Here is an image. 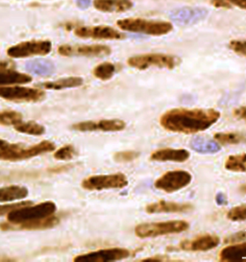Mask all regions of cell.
Returning a JSON list of instances; mask_svg holds the SVG:
<instances>
[{"label":"cell","mask_w":246,"mask_h":262,"mask_svg":"<svg viewBox=\"0 0 246 262\" xmlns=\"http://www.w3.org/2000/svg\"><path fill=\"white\" fill-rule=\"evenodd\" d=\"M57 206L54 202L47 201L38 205H29L17 208L8 213V222L12 224L33 222L47 218L55 214Z\"/></svg>","instance_id":"5"},{"label":"cell","mask_w":246,"mask_h":262,"mask_svg":"<svg viewBox=\"0 0 246 262\" xmlns=\"http://www.w3.org/2000/svg\"><path fill=\"white\" fill-rule=\"evenodd\" d=\"M29 205H32L31 201H23V202H18V203L10 204V205H2V206H0V216L7 215L8 213L12 212L15 209L23 208L25 206H29Z\"/></svg>","instance_id":"36"},{"label":"cell","mask_w":246,"mask_h":262,"mask_svg":"<svg viewBox=\"0 0 246 262\" xmlns=\"http://www.w3.org/2000/svg\"><path fill=\"white\" fill-rule=\"evenodd\" d=\"M228 47L234 53L246 57V39H232Z\"/></svg>","instance_id":"35"},{"label":"cell","mask_w":246,"mask_h":262,"mask_svg":"<svg viewBox=\"0 0 246 262\" xmlns=\"http://www.w3.org/2000/svg\"><path fill=\"white\" fill-rule=\"evenodd\" d=\"M84 84L83 78L71 76V77L63 78L52 82H46L39 84V86L50 91H61L66 89H74L79 88Z\"/></svg>","instance_id":"24"},{"label":"cell","mask_w":246,"mask_h":262,"mask_svg":"<svg viewBox=\"0 0 246 262\" xmlns=\"http://www.w3.org/2000/svg\"><path fill=\"white\" fill-rule=\"evenodd\" d=\"M128 185V179L123 173L108 175H93L86 178L81 186L89 191H101L107 189H121Z\"/></svg>","instance_id":"7"},{"label":"cell","mask_w":246,"mask_h":262,"mask_svg":"<svg viewBox=\"0 0 246 262\" xmlns=\"http://www.w3.org/2000/svg\"><path fill=\"white\" fill-rule=\"evenodd\" d=\"M209 15V10L204 7L184 6L174 9L169 13V17L173 24L179 26H192L204 20Z\"/></svg>","instance_id":"12"},{"label":"cell","mask_w":246,"mask_h":262,"mask_svg":"<svg viewBox=\"0 0 246 262\" xmlns=\"http://www.w3.org/2000/svg\"><path fill=\"white\" fill-rule=\"evenodd\" d=\"M239 190L246 195V184L240 185V186H239Z\"/></svg>","instance_id":"44"},{"label":"cell","mask_w":246,"mask_h":262,"mask_svg":"<svg viewBox=\"0 0 246 262\" xmlns=\"http://www.w3.org/2000/svg\"><path fill=\"white\" fill-rule=\"evenodd\" d=\"M116 72V67L112 62H105L100 63L92 71L93 76L101 81H108L114 77Z\"/></svg>","instance_id":"30"},{"label":"cell","mask_w":246,"mask_h":262,"mask_svg":"<svg viewBox=\"0 0 246 262\" xmlns=\"http://www.w3.org/2000/svg\"><path fill=\"white\" fill-rule=\"evenodd\" d=\"M55 144L49 140H44L39 143L28 147L7 143L0 149V161L22 162L40 155L51 153L55 150Z\"/></svg>","instance_id":"3"},{"label":"cell","mask_w":246,"mask_h":262,"mask_svg":"<svg viewBox=\"0 0 246 262\" xmlns=\"http://www.w3.org/2000/svg\"><path fill=\"white\" fill-rule=\"evenodd\" d=\"M46 97V93L34 88L6 85L0 86V98L16 103H34L42 101Z\"/></svg>","instance_id":"10"},{"label":"cell","mask_w":246,"mask_h":262,"mask_svg":"<svg viewBox=\"0 0 246 262\" xmlns=\"http://www.w3.org/2000/svg\"><path fill=\"white\" fill-rule=\"evenodd\" d=\"M15 130L20 134L29 136H43L46 133V128L36 121H20L14 126Z\"/></svg>","instance_id":"28"},{"label":"cell","mask_w":246,"mask_h":262,"mask_svg":"<svg viewBox=\"0 0 246 262\" xmlns=\"http://www.w3.org/2000/svg\"><path fill=\"white\" fill-rule=\"evenodd\" d=\"M190 229V224L184 220H169L165 222L138 224L135 233L138 238H155L162 235L176 234Z\"/></svg>","instance_id":"4"},{"label":"cell","mask_w":246,"mask_h":262,"mask_svg":"<svg viewBox=\"0 0 246 262\" xmlns=\"http://www.w3.org/2000/svg\"><path fill=\"white\" fill-rule=\"evenodd\" d=\"M244 257H246V242L225 247L219 253L220 261H238Z\"/></svg>","instance_id":"23"},{"label":"cell","mask_w":246,"mask_h":262,"mask_svg":"<svg viewBox=\"0 0 246 262\" xmlns=\"http://www.w3.org/2000/svg\"><path fill=\"white\" fill-rule=\"evenodd\" d=\"M180 62V59L176 56L165 53L134 55L127 60V63L130 68L138 70H148L150 68L173 70Z\"/></svg>","instance_id":"6"},{"label":"cell","mask_w":246,"mask_h":262,"mask_svg":"<svg viewBox=\"0 0 246 262\" xmlns=\"http://www.w3.org/2000/svg\"><path fill=\"white\" fill-rule=\"evenodd\" d=\"M211 4L215 8L230 9L232 7L228 0H211Z\"/></svg>","instance_id":"38"},{"label":"cell","mask_w":246,"mask_h":262,"mask_svg":"<svg viewBox=\"0 0 246 262\" xmlns=\"http://www.w3.org/2000/svg\"><path fill=\"white\" fill-rule=\"evenodd\" d=\"M140 153L138 151H133V150H128V151H120L116 152L114 155V161L119 163H128V162H134L137 159L139 158Z\"/></svg>","instance_id":"33"},{"label":"cell","mask_w":246,"mask_h":262,"mask_svg":"<svg viewBox=\"0 0 246 262\" xmlns=\"http://www.w3.org/2000/svg\"><path fill=\"white\" fill-rule=\"evenodd\" d=\"M126 128V123L121 119H102L97 121H82L71 126L77 132H120Z\"/></svg>","instance_id":"15"},{"label":"cell","mask_w":246,"mask_h":262,"mask_svg":"<svg viewBox=\"0 0 246 262\" xmlns=\"http://www.w3.org/2000/svg\"><path fill=\"white\" fill-rule=\"evenodd\" d=\"M60 223V218L52 215L33 222L25 223L12 224L10 222H3L0 224V230L2 231H43L48 230L56 227Z\"/></svg>","instance_id":"16"},{"label":"cell","mask_w":246,"mask_h":262,"mask_svg":"<svg viewBox=\"0 0 246 262\" xmlns=\"http://www.w3.org/2000/svg\"><path fill=\"white\" fill-rule=\"evenodd\" d=\"M215 200L217 206H225V205H227V204H228L227 197H226V195H225L223 192L216 193Z\"/></svg>","instance_id":"40"},{"label":"cell","mask_w":246,"mask_h":262,"mask_svg":"<svg viewBox=\"0 0 246 262\" xmlns=\"http://www.w3.org/2000/svg\"><path fill=\"white\" fill-rule=\"evenodd\" d=\"M52 50V43L46 39L27 40L9 47L7 54L13 59H23L33 56H46Z\"/></svg>","instance_id":"9"},{"label":"cell","mask_w":246,"mask_h":262,"mask_svg":"<svg viewBox=\"0 0 246 262\" xmlns=\"http://www.w3.org/2000/svg\"><path fill=\"white\" fill-rule=\"evenodd\" d=\"M58 53L63 57H105L112 49L104 45H63L58 47Z\"/></svg>","instance_id":"11"},{"label":"cell","mask_w":246,"mask_h":262,"mask_svg":"<svg viewBox=\"0 0 246 262\" xmlns=\"http://www.w3.org/2000/svg\"><path fill=\"white\" fill-rule=\"evenodd\" d=\"M76 5L81 10H87L92 5V0H76Z\"/></svg>","instance_id":"41"},{"label":"cell","mask_w":246,"mask_h":262,"mask_svg":"<svg viewBox=\"0 0 246 262\" xmlns=\"http://www.w3.org/2000/svg\"><path fill=\"white\" fill-rule=\"evenodd\" d=\"M190 152L186 149L165 148L154 151L150 156V160L159 162H184L190 159Z\"/></svg>","instance_id":"19"},{"label":"cell","mask_w":246,"mask_h":262,"mask_svg":"<svg viewBox=\"0 0 246 262\" xmlns=\"http://www.w3.org/2000/svg\"><path fill=\"white\" fill-rule=\"evenodd\" d=\"M116 25L122 31L146 35L151 37H161L173 30V25L165 20H149L139 17L123 18L116 21Z\"/></svg>","instance_id":"2"},{"label":"cell","mask_w":246,"mask_h":262,"mask_svg":"<svg viewBox=\"0 0 246 262\" xmlns=\"http://www.w3.org/2000/svg\"><path fill=\"white\" fill-rule=\"evenodd\" d=\"M32 82V77L28 74L15 71L14 68L0 69V86L11 85H22Z\"/></svg>","instance_id":"21"},{"label":"cell","mask_w":246,"mask_h":262,"mask_svg":"<svg viewBox=\"0 0 246 262\" xmlns=\"http://www.w3.org/2000/svg\"><path fill=\"white\" fill-rule=\"evenodd\" d=\"M163 259L159 256H155V257H148V258H145L144 261H162Z\"/></svg>","instance_id":"43"},{"label":"cell","mask_w":246,"mask_h":262,"mask_svg":"<svg viewBox=\"0 0 246 262\" xmlns=\"http://www.w3.org/2000/svg\"><path fill=\"white\" fill-rule=\"evenodd\" d=\"M214 139L220 145H237L246 143V134L238 132L216 133L214 136Z\"/></svg>","instance_id":"27"},{"label":"cell","mask_w":246,"mask_h":262,"mask_svg":"<svg viewBox=\"0 0 246 262\" xmlns=\"http://www.w3.org/2000/svg\"><path fill=\"white\" fill-rule=\"evenodd\" d=\"M77 155L75 147L71 144H67L65 146L61 147L54 153V158L57 161H70Z\"/></svg>","instance_id":"32"},{"label":"cell","mask_w":246,"mask_h":262,"mask_svg":"<svg viewBox=\"0 0 246 262\" xmlns=\"http://www.w3.org/2000/svg\"><path fill=\"white\" fill-rule=\"evenodd\" d=\"M26 70L38 76H50L55 72V66L48 60H34L27 62Z\"/></svg>","instance_id":"26"},{"label":"cell","mask_w":246,"mask_h":262,"mask_svg":"<svg viewBox=\"0 0 246 262\" xmlns=\"http://www.w3.org/2000/svg\"><path fill=\"white\" fill-rule=\"evenodd\" d=\"M8 142L6 140H3V139H0V149L2 148V147L4 146V145H6Z\"/></svg>","instance_id":"45"},{"label":"cell","mask_w":246,"mask_h":262,"mask_svg":"<svg viewBox=\"0 0 246 262\" xmlns=\"http://www.w3.org/2000/svg\"><path fill=\"white\" fill-rule=\"evenodd\" d=\"M227 218L232 222L246 221V205H240L231 208L227 213Z\"/></svg>","instance_id":"34"},{"label":"cell","mask_w":246,"mask_h":262,"mask_svg":"<svg viewBox=\"0 0 246 262\" xmlns=\"http://www.w3.org/2000/svg\"><path fill=\"white\" fill-rule=\"evenodd\" d=\"M193 206L189 203H175L161 200L149 204L146 207V211L148 214L156 213H184L192 211Z\"/></svg>","instance_id":"18"},{"label":"cell","mask_w":246,"mask_h":262,"mask_svg":"<svg viewBox=\"0 0 246 262\" xmlns=\"http://www.w3.org/2000/svg\"><path fill=\"white\" fill-rule=\"evenodd\" d=\"M23 121V115L15 111H1L0 125L1 126H15Z\"/></svg>","instance_id":"31"},{"label":"cell","mask_w":246,"mask_h":262,"mask_svg":"<svg viewBox=\"0 0 246 262\" xmlns=\"http://www.w3.org/2000/svg\"><path fill=\"white\" fill-rule=\"evenodd\" d=\"M220 239L214 234H201L180 243V249L186 252H207L219 245Z\"/></svg>","instance_id":"17"},{"label":"cell","mask_w":246,"mask_h":262,"mask_svg":"<svg viewBox=\"0 0 246 262\" xmlns=\"http://www.w3.org/2000/svg\"><path fill=\"white\" fill-rule=\"evenodd\" d=\"M233 115L238 118L239 120H243L246 121V106H242V107H238V108L234 110Z\"/></svg>","instance_id":"39"},{"label":"cell","mask_w":246,"mask_h":262,"mask_svg":"<svg viewBox=\"0 0 246 262\" xmlns=\"http://www.w3.org/2000/svg\"><path fill=\"white\" fill-rule=\"evenodd\" d=\"M192 181V174L188 171L173 170L168 171L158 178L154 183V186L158 190L170 194L184 189Z\"/></svg>","instance_id":"8"},{"label":"cell","mask_w":246,"mask_h":262,"mask_svg":"<svg viewBox=\"0 0 246 262\" xmlns=\"http://www.w3.org/2000/svg\"><path fill=\"white\" fill-rule=\"evenodd\" d=\"M29 191L25 186L10 185L0 188V203L22 200L28 196Z\"/></svg>","instance_id":"25"},{"label":"cell","mask_w":246,"mask_h":262,"mask_svg":"<svg viewBox=\"0 0 246 262\" xmlns=\"http://www.w3.org/2000/svg\"><path fill=\"white\" fill-rule=\"evenodd\" d=\"M74 34L81 39H109L120 40L125 39V35L113 27L105 25L80 26L74 30Z\"/></svg>","instance_id":"14"},{"label":"cell","mask_w":246,"mask_h":262,"mask_svg":"<svg viewBox=\"0 0 246 262\" xmlns=\"http://www.w3.org/2000/svg\"><path fill=\"white\" fill-rule=\"evenodd\" d=\"M220 118L215 108H176L169 110L160 117V125L166 131L192 135L206 131Z\"/></svg>","instance_id":"1"},{"label":"cell","mask_w":246,"mask_h":262,"mask_svg":"<svg viewBox=\"0 0 246 262\" xmlns=\"http://www.w3.org/2000/svg\"><path fill=\"white\" fill-rule=\"evenodd\" d=\"M92 3L97 11L109 14L125 13L134 7L132 0H93Z\"/></svg>","instance_id":"20"},{"label":"cell","mask_w":246,"mask_h":262,"mask_svg":"<svg viewBox=\"0 0 246 262\" xmlns=\"http://www.w3.org/2000/svg\"><path fill=\"white\" fill-rule=\"evenodd\" d=\"M228 1L232 4V6H236L238 8L246 11V0H228Z\"/></svg>","instance_id":"42"},{"label":"cell","mask_w":246,"mask_h":262,"mask_svg":"<svg viewBox=\"0 0 246 262\" xmlns=\"http://www.w3.org/2000/svg\"><path fill=\"white\" fill-rule=\"evenodd\" d=\"M224 166H225V169L231 172H236V173L246 172V153L232 155L230 157H228Z\"/></svg>","instance_id":"29"},{"label":"cell","mask_w":246,"mask_h":262,"mask_svg":"<svg viewBox=\"0 0 246 262\" xmlns=\"http://www.w3.org/2000/svg\"><path fill=\"white\" fill-rule=\"evenodd\" d=\"M190 146L198 154H215L221 150L220 144L217 141L202 137L193 138L190 142Z\"/></svg>","instance_id":"22"},{"label":"cell","mask_w":246,"mask_h":262,"mask_svg":"<svg viewBox=\"0 0 246 262\" xmlns=\"http://www.w3.org/2000/svg\"><path fill=\"white\" fill-rule=\"evenodd\" d=\"M130 254V251L124 248H110L79 254L73 260L76 262L117 261L129 257Z\"/></svg>","instance_id":"13"},{"label":"cell","mask_w":246,"mask_h":262,"mask_svg":"<svg viewBox=\"0 0 246 262\" xmlns=\"http://www.w3.org/2000/svg\"><path fill=\"white\" fill-rule=\"evenodd\" d=\"M246 239V231H241L232 234L225 238V243H238Z\"/></svg>","instance_id":"37"}]
</instances>
